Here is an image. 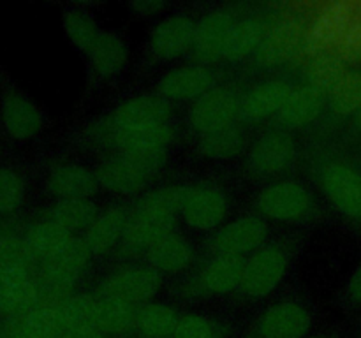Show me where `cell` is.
Masks as SVG:
<instances>
[{
    "label": "cell",
    "instance_id": "cell-1",
    "mask_svg": "<svg viewBox=\"0 0 361 338\" xmlns=\"http://www.w3.org/2000/svg\"><path fill=\"white\" fill-rule=\"evenodd\" d=\"M355 6L349 2H331L326 4L317 13L312 23L307 27L305 42L302 46L300 55L312 60L314 56L331 53L341 41L342 34L355 20Z\"/></svg>",
    "mask_w": 361,
    "mask_h": 338
},
{
    "label": "cell",
    "instance_id": "cell-2",
    "mask_svg": "<svg viewBox=\"0 0 361 338\" xmlns=\"http://www.w3.org/2000/svg\"><path fill=\"white\" fill-rule=\"evenodd\" d=\"M288 266V254L281 246H261L249 259H245L240 289L249 298H264L279 287Z\"/></svg>",
    "mask_w": 361,
    "mask_h": 338
},
{
    "label": "cell",
    "instance_id": "cell-3",
    "mask_svg": "<svg viewBox=\"0 0 361 338\" xmlns=\"http://www.w3.org/2000/svg\"><path fill=\"white\" fill-rule=\"evenodd\" d=\"M242 113V101L233 90L214 87L207 94L194 101L189 111V122L201 136L235 125V120Z\"/></svg>",
    "mask_w": 361,
    "mask_h": 338
},
{
    "label": "cell",
    "instance_id": "cell-4",
    "mask_svg": "<svg viewBox=\"0 0 361 338\" xmlns=\"http://www.w3.org/2000/svg\"><path fill=\"white\" fill-rule=\"evenodd\" d=\"M312 206V196L298 182L286 180L268 185L257 196V210L271 220L293 222L305 217Z\"/></svg>",
    "mask_w": 361,
    "mask_h": 338
},
{
    "label": "cell",
    "instance_id": "cell-5",
    "mask_svg": "<svg viewBox=\"0 0 361 338\" xmlns=\"http://www.w3.org/2000/svg\"><path fill=\"white\" fill-rule=\"evenodd\" d=\"M162 277L152 266H133L115 271L102 280L99 294L118 298L130 305L147 303L161 291Z\"/></svg>",
    "mask_w": 361,
    "mask_h": 338
},
{
    "label": "cell",
    "instance_id": "cell-6",
    "mask_svg": "<svg viewBox=\"0 0 361 338\" xmlns=\"http://www.w3.org/2000/svg\"><path fill=\"white\" fill-rule=\"evenodd\" d=\"M307 25L300 18H288L267 32L263 42L254 53L257 65L264 69L284 65L296 55H300L305 42Z\"/></svg>",
    "mask_w": 361,
    "mask_h": 338
},
{
    "label": "cell",
    "instance_id": "cell-7",
    "mask_svg": "<svg viewBox=\"0 0 361 338\" xmlns=\"http://www.w3.org/2000/svg\"><path fill=\"white\" fill-rule=\"evenodd\" d=\"M268 238L267 222L259 217L247 215L222 225L212 238V246L222 256H238L256 252Z\"/></svg>",
    "mask_w": 361,
    "mask_h": 338
},
{
    "label": "cell",
    "instance_id": "cell-8",
    "mask_svg": "<svg viewBox=\"0 0 361 338\" xmlns=\"http://www.w3.org/2000/svg\"><path fill=\"white\" fill-rule=\"evenodd\" d=\"M321 189L338 211L361 218V175L342 162L328 164L321 173Z\"/></svg>",
    "mask_w": 361,
    "mask_h": 338
},
{
    "label": "cell",
    "instance_id": "cell-9",
    "mask_svg": "<svg viewBox=\"0 0 361 338\" xmlns=\"http://www.w3.org/2000/svg\"><path fill=\"white\" fill-rule=\"evenodd\" d=\"M296 158L295 137L284 130L261 136L249 151V165L261 176H274L286 171Z\"/></svg>",
    "mask_w": 361,
    "mask_h": 338
},
{
    "label": "cell",
    "instance_id": "cell-10",
    "mask_svg": "<svg viewBox=\"0 0 361 338\" xmlns=\"http://www.w3.org/2000/svg\"><path fill=\"white\" fill-rule=\"evenodd\" d=\"M235 25L231 14L217 9L204 14L196 23V35H194L192 56L200 65L214 63L224 58L226 41L231 27Z\"/></svg>",
    "mask_w": 361,
    "mask_h": 338
},
{
    "label": "cell",
    "instance_id": "cell-11",
    "mask_svg": "<svg viewBox=\"0 0 361 338\" xmlns=\"http://www.w3.org/2000/svg\"><path fill=\"white\" fill-rule=\"evenodd\" d=\"M215 76L208 67L192 63L168 70L159 80L157 92L166 101H196L214 88Z\"/></svg>",
    "mask_w": 361,
    "mask_h": 338
},
{
    "label": "cell",
    "instance_id": "cell-12",
    "mask_svg": "<svg viewBox=\"0 0 361 338\" xmlns=\"http://www.w3.org/2000/svg\"><path fill=\"white\" fill-rule=\"evenodd\" d=\"M310 330V313L295 301L271 305L256 324L259 338H303Z\"/></svg>",
    "mask_w": 361,
    "mask_h": 338
},
{
    "label": "cell",
    "instance_id": "cell-13",
    "mask_svg": "<svg viewBox=\"0 0 361 338\" xmlns=\"http://www.w3.org/2000/svg\"><path fill=\"white\" fill-rule=\"evenodd\" d=\"M171 118V106L159 94H141L122 102L113 113V123L123 129H147L166 125Z\"/></svg>",
    "mask_w": 361,
    "mask_h": 338
},
{
    "label": "cell",
    "instance_id": "cell-14",
    "mask_svg": "<svg viewBox=\"0 0 361 338\" xmlns=\"http://www.w3.org/2000/svg\"><path fill=\"white\" fill-rule=\"evenodd\" d=\"M228 199L214 187H190L182 208V217L197 231H212L224 222Z\"/></svg>",
    "mask_w": 361,
    "mask_h": 338
},
{
    "label": "cell",
    "instance_id": "cell-15",
    "mask_svg": "<svg viewBox=\"0 0 361 338\" xmlns=\"http://www.w3.org/2000/svg\"><path fill=\"white\" fill-rule=\"evenodd\" d=\"M196 35V21L183 14L162 20L150 35V48L159 58L175 60L190 51Z\"/></svg>",
    "mask_w": 361,
    "mask_h": 338
},
{
    "label": "cell",
    "instance_id": "cell-16",
    "mask_svg": "<svg viewBox=\"0 0 361 338\" xmlns=\"http://www.w3.org/2000/svg\"><path fill=\"white\" fill-rule=\"evenodd\" d=\"M99 185L116 194H137L147 187L152 176L129 155L120 154L101 162L95 171Z\"/></svg>",
    "mask_w": 361,
    "mask_h": 338
},
{
    "label": "cell",
    "instance_id": "cell-17",
    "mask_svg": "<svg viewBox=\"0 0 361 338\" xmlns=\"http://www.w3.org/2000/svg\"><path fill=\"white\" fill-rule=\"evenodd\" d=\"M2 122L11 137L28 139L41 130L42 115L30 99L9 90L2 97Z\"/></svg>",
    "mask_w": 361,
    "mask_h": 338
},
{
    "label": "cell",
    "instance_id": "cell-18",
    "mask_svg": "<svg viewBox=\"0 0 361 338\" xmlns=\"http://www.w3.org/2000/svg\"><path fill=\"white\" fill-rule=\"evenodd\" d=\"M49 194L59 199H90L99 189L95 173L80 164H62L53 169L46 182Z\"/></svg>",
    "mask_w": 361,
    "mask_h": 338
},
{
    "label": "cell",
    "instance_id": "cell-19",
    "mask_svg": "<svg viewBox=\"0 0 361 338\" xmlns=\"http://www.w3.org/2000/svg\"><path fill=\"white\" fill-rule=\"evenodd\" d=\"M245 259L238 256H215L208 261L197 277V287L207 294H228L240 287Z\"/></svg>",
    "mask_w": 361,
    "mask_h": 338
},
{
    "label": "cell",
    "instance_id": "cell-20",
    "mask_svg": "<svg viewBox=\"0 0 361 338\" xmlns=\"http://www.w3.org/2000/svg\"><path fill=\"white\" fill-rule=\"evenodd\" d=\"M173 229H175V217L134 211V215L127 222L126 234L122 239L123 250L130 254L147 252L159 239L173 232Z\"/></svg>",
    "mask_w": 361,
    "mask_h": 338
},
{
    "label": "cell",
    "instance_id": "cell-21",
    "mask_svg": "<svg viewBox=\"0 0 361 338\" xmlns=\"http://www.w3.org/2000/svg\"><path fill=\"white\" fill-rule=\"evenodd\" d=\"M293 87L286 80H268L250 88L242 99V115L249 120H264L279 115Z\"/></svg>",
    "mask_w": 361,
    "mask_h": 338
},
{
    "label": "cell",
    "instance_id": "cell-22",
    "mask_svg": "<svg viewBox=\"0 0 361 338\" xmlns=\"http://www.w3.org/2000/svg\"><path fill=\"white\" fill-rule=\"evenodd\" d=\"M324 104H326V95L305 83L302 87L293 88L288 101L284 102L282 109L279 111V120L286 127L302 129V127L310 125V123L319 118Z\"/></svg>",
    "mask_w": 361,
    "mask_h": 338
},
{
    "label": "cell",
    "instance_id": "cell-23",
    "mask_svg": "<svg viewBox=\"0 0 361 338\" xmlns=\"http://www.w3.org/2000/svg\"><path fill=\"white\" fill-rule=\"evenodd\" d=\"M127 222H129V217L122 208H109L99 213V217L85 231L83 236L90 252L97 256L109 252L116 243L123 239Z\"/></svg>",
    "mask_w": 361,
    "mask_h": 338
},
{
    "label": "cell",
    "instance_id": "cell-24",
    "mask_svg": "<svg viewBox=\"0 0 361 338\" xmlns=\"http://www.w3.org/2000/svg\"><path fill=\"white\" fill-rule=\"evenodd\" d=\"M194 250L183 236L169 232L147 250V259L159 273H180L192 263Z\"/></svg>",
    "mask_w": 361,
    "mask_h": 338
},
{
    "label": "cell",
    "instance_id": "cell-25",
    "mask_svg": "<svg viewBox=\"0 0 361 338\" xmlns=\"http://www.w3.org/2000/svg\"><path fill=\"white\" fill-rule=\"evenodd\" d=\"M175 137V130L169 123L147 129H123L116 127L111 130V141L120 154L123 151H155L166 150Z\"/></svg>",
    "mask_w": 361,
    "mask_h": 338
},
{
    "label": "cell",
    "instance_id": "cell-26",
    "mask_svg": "<svg viewBox=\"0 0 361 338\" xmlns=\"http://www.w3.org/2000/svg\"><path fill=\"white\" fill-rule=\"evenodd\" d=\"M23 239L35 266H37L39 263H44V261L56 256L73 239V234L63 227H60V225H56L55 222L44 220L32 225L25 232Z\"/></svg>",
    "mask_w": 361,
    "mask_h": 338
},
{
    "label": "cell",
    "instance_id": "cell-27",
    "mask_svg": "<svg viewBox=\"0 0 361 338\" xmlns=\"http://www.w3.org/2000/svg\"><path fill=\"white\" fill-rule=\"evenodd\" d=\"M267 35L264 23L257 18H243L235 21L226 41L224 58L229 62H240L257 51Z\"/></svg>",
    "mask_w": 361,
    "mask_h": 338
},
{
    "label": "cell",
    "instance_id": "cell-28",
    "mask_svg": "<svg viewBox=\"0 0 361 338\" xmlns=\"http://www.w3.org/2000/svg\"><path fill=\"white\" fill-rule=\"evenodd\" d=\"M88 55H90L92 67L99 76L111 77L123 69L127 56H129V49L118 35L101 32Z\"/></svg>",
    "mask_w": 361,
    "mask_h": 338
},
{
    "label": "cell",
    "instance_id": "cell-29",
    "mask_svg": "<svg viewBox=\"0 0 361 338\" xmlns=\"http://www.w3.org/2000/svg\"><path fill=\"white\" fill-rule=\"evenodd\" d=\"M137 312L134 305L118 298L101 296L95 310V330L102 334H120L136 324Z\"/></svg>",
    "mask_w": 361,
    "mask_h": 338
},
{
    "label": "cell",
    "instance_id": "cell-30",
    "mask_svg": "<svg viewBox=\"0 0 361 338\" xmlns=\"http://www.w3.org/2000/svg\"><path fill=\"white\" fill-rule=\"evenodd\" d=\"M99 217L97 206L90 199H59L49 208L48 220L69 231H87Z\"/></svg>",
    "mask_w": 361,
    "mask_h": 338
},
{
    "label": "cell",
    "instance_id": "cell-31",
    "mask_svg": "<svg viewBox=\"0 0 361 338\" xmlns=\"http://www.w3.org/2000/svg\"><path fill=\"white\" fill-rule=\"evenodd\" d=\"M180 317L164 303H145L137 310L136 326L145 338H173Z\"/></svg>",
    "mask_w": 361,
    "mask_h": 338
},
{
    "label": "cell",
    "instance_id": "cell-32",
    "mask_svg": "<svg viewBox=\"0 0 361 338\" xmlns=\"http://www.w3.org/2000/svg\"><path fill=\"white\" fill-rule=\"evenodd\" d=\"M247 136L240 127L231 125L215 132L204 134L200 139V151L208 158L229 161L245 151Z\"/></svg>",
    "mask_w": 361,
    "mask_h": 338
},
{
    "label": "cell",
    "instance_id": "cell-33",
    "mask_svg": "<svg viewBox=\"0 0 361 338\" xmlns=\"http://www.w3.org/2000/svg\"><path fill=\"white\" fill-rule=\"evenodd\" d=\"M189 190L190 187L185 185H168L150 190L137 201L134 211L161 215V217H176V213H182L183 203L189 196Z\"/></svg>",
    "mask_w": 361,
    "mask_h": 338
},
{
    "label": "cell",
    "instance_id": "cell-34",
    "mask_svg": "<svg viewBox=\"0 0 361 338\" xmlns=\"http://www.w3.org/2000/svg\"><path fill=\"white\" fill-rule=\"evenodd\" d=\"M345 65L348 63L335 53H323V55L314 56L307 65V84L328 97V94L337 87L338 81L348 73Z\"/></svg>",
    "mask_w": 361,
    "mask_h": 338
},
{
    "label": "cell",
    "instance_id": "cell-35",
    "mask_svg": "<svg viewBox=\"0 0 361 338\" xmlns=\"http://www.w3.org/2000/svg\"><path fill=\"white\" fill-rule=\"evenodd\" d=\"M330 109L338 116L356 115L361 108V73L348 70L326 97Z\"/></svg>",
    "mask_w": 361,
    "mask_h": 338
},
{
    "label": "cell",
    "instance_id": "cell-36",
    "mask_svg": "<svg viewBox=\"0 0 361 338\" xmlns=\"http://www.w3.org/2000/svg\"><path fill=\"white\" fill-rule=\"evenodd\" d=\"M66 331L90 330L95 327L97 299L90 294H73L59 305Z\"/></svg>",
    "mask_w": 361,
    "mask_h": 338
},
{
    "label": "cell",
    "instance_id": "cell-37",
    "mask_svg": "<svg viewBox=\"0 0 361 338\" xmlns=\"http://www.w3.org/2000/svg\"><path fill=\"white\" fill-rule=\"evenodd\" d=\"M62 25L67 37L81 51H90L92 46L95 44L97 37L101 35L94 18L81 9L66 11L62 18Z\"/></svg>",
    "mask_w": 361,
    "mask_h": 338
},
{
    "label": "cell",
    "instance_id": "cell-38",
    "mask_svg": "<svg viewBox=\"0 0 361 338\" xmlns=\"http://www.w3.org/2000/svg\"><path fill=\"white\" fill-rule=\"evenodd\" d=\"M25 197V182L14 169L0 168V213L16 210Z\"/></svg>",
    "mask_w": 361,
    "mask_h": 338
},
{
    "label": "cell",
    "instance_id": "cell-39",
    "mask_svg": "<svg viewBox=\"0 0 361 338\" xmlns=\"http://www.w3.org/2000/svg\"><path fill=\"white\" fill-rule=\"evenodd\" d=\"M173 338H219L217 327L210 319L196 313L180 317Z\"/></svg>",
    "mask_w": 361,
    "mask_h": 338
},
{
    "label": "cell",
    "instance_id": "cell-40",
    "mask_svg": "<svg viewBox=\"0 0 361 338\" xmlns=\"http://www.w3.org/2000/svg\"><path fill=\"white\" fill-rule=\"evenodd\" d=\"M331 53L341 56L345 63L361 62V18H355L349 23Z\"/></svg>",
    "mask_w": 361,
    "mask_h": 338
},
{
    "label": "cell",
    "instance_id": "cell-41",
    "mask_svg": "<svg viewBox=\"0 0 361 338\" xmlns=\"http://www.w3.org/2000/svg\"><path fill=\"white\" fill-rule=\"evenodd\" d=\"M0 263L25 264L34 268L35 263L28 252L25 239L16 234H0Z\"/></svg>",
    "mask_w": 361,
    "mask_h": 338
},
{
    "label": "cell",
    "instance_id": "cell-42",
    "mask_svg": "<svg viewBox=\"0 0 361 338\" xmlns=\"http://www.w3.org/2000/svg\"><path fill=\"white\" fill-rule=\"evenodd\" d=\"M32 277H34V275H32L30 266H25V264L0 263V296L9 292L11 289L21 285L23 282L30 280Z\"/></svg>",
    "mask_w": 361,
    "mask_h": 338
},
{
    "label": "cell",
    "instance_id": "cell-43",
    "mask_svg": "<svg viewBox=\"0 0 361 338\" xmlns=\"http://www.w3.org/2000/svg\"><path fill=\"white\" fill-rule=\"evenodd\" d=\"M136 14H141V16H150V14L159 13L166 7L164 2L161 0H136V2L130 4Z\"/></svg>",
    "mask_w": 361,
    "mask_h": 338
},
{
    "label": "cell",
    "instance_id": "cell-44",
    "mask_svg": "<svg viewBox=\"0 0 361 338\" xmlns=\"http://www.w3.org/2000/svg\"><path fill=\"white\" fill-rule=\"evenodd\" d=\"M348 292H349V298L353 301L360 303L361 305V264L355 270V273L351 275V280H349L348 285Z\"/></svg>",
    "mask_w": 361,
    "mask_h": 338
},
{
    "label": "cell",
    "instance_id": "cell-45",
    "mask_svg": "<svg viewBox=\"0 0 361 338\" xmlns=\"http://www.w3.org/2000/svg\"><path fill=\"white\" fill-rule=\"evenodd\" d=\"M60 338H104L101 331H97L95 327H90V330H73L66 331Z\"/></svg>",
    "mask_w": 361,
    "mask_h": 338
},
{
    "label": "cell",
    "instance_id": "cell-46",
    "mask_svg": "<svg viewBox=\"0 0 361 338\" xmlns=\"http://www.w3.org/2000/svg\"><path fill=\"white\" fill-rule=\"evenodd\" d=\"M355 123H356V127L361 130V108H360V111L355 115Z\"/></svg>",
    "mask_w": 361,
    "mask_h": 338
},
{
    "label": "cell",
    "instance_id": "cell-47",
    "mask_svg": "<svg viewBox=\"0 0 361 338\" xmlns=\"http://www.w3.org/2000/svg\"><path fill=\"white\" fill-rule=\"evenodd\" d=\"M316 338H319V337H316Z\"/></svg>",
    "mask_w": 361,
    "mask_h": 338
}]
</instances>
